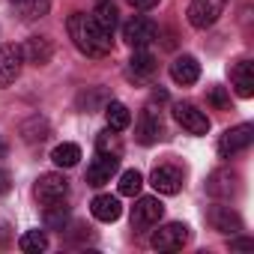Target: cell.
Masks as SVG:
<instances>
[{
  "instance_id": "cell-11",
  "label": "cell",
  "mask_w": 254,
  "mask_h": 254,
  "mask_svg": "<svg viewBox=\"0 0 254 254\" xmlns=\"http://www.w3.org/2000/svg\"><path fill=\"white\" fill-rule=\"evenodd\" d=\"M239 191V174L230 171V168H221V171H212L209 180H206V194L209 197H233Z\"/></svg>"
},
{
  "instance_id": "cell-10",
  "label": "cell",
  "mask_w": 254,
  "mask_h": 254,
  "mask_svg": "<svg viewBox=\"0 0 254 254\" xmlns=\"http://www.w3.org/2000/svg\"><path fill=\"white\" fill-rule=\"evenodd\" d=\"M24 66V54L18 45H0V87H9L18 81Z\"/></svg>"
},
{
  "instance_id": "cell-14",
  "label": "cell",
  "mask_w": 254,
  "mask_h": 254,
  "mask_svg": "<svg viewBox=\"0 0 254 254\" xmlns=\"http://www.w3.org/2000/svg\"><path fill=\"white\" fill-rule=\"evenodd\" d=\"M171 78H174L177 84L189 87V84H194V81L200 78V63H197L191 54H180V57L171 63Z\"/></svg>"
},
{
  "instance_id": "cell-23",
  "label": "cell",
  "mask_w": 254,
  "mask_h": 254,
  "mask_svg": "<svg viewBox=\"0 0 254 254\" xmlns=\"http://www.w3.org/2000/svg\"><path fill=\"white\" fill-rule=\"evenodd\" d=\"M96 150L102 153V156H123V141H120V135L114 132V129H105V132H99V138H96Z\"/></svg>"
},
{
  "instance_id": "cell-29",
  "label": "cell",
  "mask_w": 254,
  "mask_h": 254,
  "mask_svg": "<svg viewBox=\"0 0 254 254\" xmlns=\"http://www.w3.org/2000/svg\"><path fill=\"white\" fill-rule=\"evenodd\" d=\"M206 102L215 108V111H230V93L224 87H209L206 90Z\"/></svg>"
},
{
  "instance_id": "cell-31",
  "label": "cell",
  "mask_w": 254,
  "mask_h": 254,
  "mask_svg": "<svg viewBox=\"0 0 254 254\" xmlns=\"http://www.w3.org/2000/svg\"><path fill=\"white\" fill-rule=\"evenodd\" d=\"M129 3H132L135 9H153V6L159 3V0H129Z\"/></svg>"
},
{
  "instance_id": "cell-27",
  "label": "cell",
  "mask_w": 254,
  "mask_h": 254,
  "mask_svg": "<svg viewBox=\"0 0 254 254\" xmlns=\"http://www.w3.org/2000/svg\"><path fill=\"white\" fill-rule=\"evenodd\" d=\"M18 248H21L24 254H39V251L48 248V236H45L42 230H27V233L18 239Z\"/></svg>"
},
{
  "instance_id": "cell-20",
  "label": "cell",
  "mask_w": 254,
  "mask_h": 254,
  "mask_svg": "<svg viewBox=\"0 0 254 254\" xmlns=\"http://www.w3.org/2000/svg\"><path fill=\"white\" fill-rule=\"evenodd\" d=\"M105 120H108V129L123 132V129H129L132 114H129V108H126L123 102H108L105 105Z\"/></svg>"
},
{
  "instance_id": "cell-16",
  "label": "cell",
  "mask_w": 254,
  "mask_h": 254,
  "mask_svg": "<svg viewBox=\"0 0 254 254\" xmlns=\"http://www.w3.org/2000/svg\"><path fill=\"white\" fill-rule=\"evenodd\" d=\"M21 54H24V60H27V63L45 66V63L54 57V45H51V39H45V36H30V39L24 42Z\"/></svg>"
},
{
  "instance_id": "cell-18",
  "label": "cell",
  "mask_w": 254,
  "mask_h": 254,
  "mask_svg": "<svg viewBox=\"0 0 254 254\" xmlns=\"http://www.w3.org/2000/svg\"><path fill=\"white\" fill-rule=\"evenodd\" d=\"M156 69H159L156 57L147 54L144 48H135V57L129 60V75H132L135 81H150V78L156 75Z\"/></svg>"
},
{
  "instance_id": "cell-25",
  "label": "cell",
  "mask_w": 254,
  "mask_h": 254,
  "mask_svg": "<svg viewBox=\"0 0 254 254\" xmlns=\"http://www.w3.org/2000/svg\"><path fill=\"white\" fill-rule=\"evenodd\" d=\"M51 159H54V165H60V168H75L78 159H81V147H78V144H60V147H54Z\"/></svg>"
},
{
  "instance_id": "cell-24",
  "label": "cell",
  "mask_w": 254,
  "mask_h": 254,
  "mask_svg": "<svg viewBox=\"0 0 254 254\" xmlns=\"http://www.w3.org/2000/svg\"><path fill=\"white\" fill-rule=\"evenodd\" d=\"M48 132H51V129H48V120H42V117H33V120H27V123L21 126V135H24L27 144H36V141L42 144V141L48 138Z\"/></svg>"
},
{
  "instance_id": "cell-7",
  "label": "cell",
  "mask_w": 254,
  "mask_h": 254,
  "mask_svg": "<svg viewBox=\"0 0 254 254\" xmlns=\"http://www.w3.org/2000/svg\"><path fill=\"white\" fill-rule=\"evenodd\" d=\"M227 0H191L189 6V24L197 27V30H206L218 21V15L224 12Z\"/></svg>"
},
{
  "instance_id": "cell-9",
  "label": "cell",
  "mask_w": 254,
  "mask_h": 254,
  "mask_svg": "<svg viewBox=\"0 0 254 254\" xmlns=\"http://www.w3.org/2000/svg\"><path fill=\"white\" fill-rule=\"evenodd\" d=\"M165 215V206L159 197H138V203L132 206V227L135 230H150L153 224H159Z\"/></svg>"
},
{
  "instance_id": "cell-3",
  "label": "cell",
  "mask_w": 254,
  "mask_h": 254,
  "mask_svg": "<svg viewBox=\"0 0 254 254\" xmlns=\"http://www.w3.org/2000/svg\"><path fill=\"white\" fill-rule=\"evenodd\" d=\"M251 141H254V126H251V123H239V126L227 129V132L218 138V153H221L224 159H230V156L248 150Z\"/></svg>"
},
{
  "instance_id": "cell-19",
  "label": "cell",
  "mask_w": 254,
  "mask_h": 254,
  "mask_svg": "<svg viewBox=\"0 0 254 254\" xmlns=\"http://www.w3.org/2000/svg\"><path fill=\"white\" fill-rule=\"evenodd\" d=\"M90 209H93V218H99V221H105V224H111V221H117V218L123 215L120 200L111 197V194H96L93 203H90Z\"/></svg>"
},
{
  "instance_id": "cell-15",
  "label": "cell",
  "mask_w": 254,
  "mask_h": 254,
  "mask_svg": "<svg viewBox=\"0 0 254 254\" xmlns=\"http://www.w3.org/2000/svg\"><path fill=\"white\" fill-rule=\"evenodd\" d=\"M117 165H120V159L117 156H102L99 153V159L87 168V183L90 186H105V183H111V177L117 174Z\"/></svg>"
},
{
  "instance_id": "cell-13",
  "label": "cell",
  "mask_w": 254,
  "mask_h": 254,
  "mask_svg": "<svg viewBox=\"0 0 254 254\" xmlns=\"http://www.w3.org/2000/svg\"><path fill=\"white\" fill-rule=\"evenodd\" d=\"M162 135H165V129H162V120L156 117V111H153V108H147V111L141 114L138 126H135V138H138V144L150 147V144H156Z\"/></svg>"
},
{
  "instance_id": "cell-21",
  "label": "cell",
  "mask_w": 254,
  "mask_h": 254,
  "mask_svg": "<svg viewBox=\"0 0 254 254\" xmlns=\"http://www.w3.org/2000/svg\"><path fill=\"white\" fill-rule=\"evenodd\" d=\"M12 6L18 9V15L24 21H33V18H42L51 9V0H12Z\"/></svg>"
},
{
  "instance_id": "cell-17",
  "label": "cell",
  "mask_w": 254,
  "mask_h": 254,
  "mask_svg": "<svg viewBox=\"0 0 254 254\" xmlns=\"http://www.w3.org/2000/svg\"><path fill=\"white\" fill-rule=\"evenodd\" d=\"M230 81H233V87L242 99L254 96V66L248 60H239V63L230 66Z\"/></svg>"
},
{
  "instance_id": "cell-1",
  "label": "cell",
  "mask_w": 254,
  "mask_h": 254,
  "mask_svg": "<svg viewBox=\"0 0 254 254\" xmlns=\"http://www.w3.org/2000/svg\"><path fill=\"white\" fill-rule=\"evenodd\" d=\"M66 27H69V36H72V42H75V48H78L81 54H87V57H108V54L114 51L111 33H105V30L93 21V15H87V12H72Z\"/></svg>"
},
{
  "instance_id": "cell-12",
  "label": "cell",
  "mask_w": 254,
  "mask_h": 254,
  "mask_svg": "<svg viewBox=\"0 0 254 254\" xmlns=\"http://www.w3.org/2000/svg\"><path fill=\"white\" fill-rule=\"evenodd\" d=\"M206 221H209L212 230H218V233H239V230H242V218H239V212H236L233 206H221V203L209 206Z\"/></svg>"
},
{
  "instance_id": "cell-32",
  "label": "cell",
  "mask_w": 254,
  "mask_h": 254,
  "mask_svg": "<svg viewBox=\"0 0 254 254\" xmlns=\"http://www.w3.org/2000/svg\"><path fill=\"white\" fill-rule=\"evenodd\" d=\"M233 248H242V251H248V248H254V242H251V239H236V242H233Z\"/></svg>"
},
{
  "instance_id": "cell-26",
  "label": "cell",
  "mask_w": 254,
  "mask_h": 254,
  "mask_svg": "<svg viewBox=\"0 0 254 254\" xmlns=\"http://www.w3.org/2000/svg\"><path fill=\"white\" fill-rule=\"evenodd\" d=\"M69 221V206L66 200H57V203H48L45 206V224L51 230H63V224Z\"/></svg>"
},
{
  "instance_id": "cell-30",
  "label": "cell",
  "mask_w": 254,
  "mask_h": 254,
  "mask_svg": "<svg viewBox=\"0 0 254 254\" xmlns=\"http://www.w3.org/2000/svg\"><path fill=\"white\" fill-rule=\"evenodd\" d=\"M9 189H12V177H9L3 168H0V194H6Z\"/></svg>"
},
{
  "instance_id": "cell-8",
  "label": "cell",
  "mask_w": 254,
  "mask_h": 254,
  "mask_svg": "<svg viewBox=\"0 0 254 254\" xmlns=\"http://www.w3.org/2000/svg\"><path fill=\"white\" fill-rule=\"evenodd\" d=\"M150 183L159 194H177L183 189V168L174 165V162H165V165H156L153 174H150Z\"/></svg>"
},
{
  "instance_id": "cell-2",
  "label": "cell",
  "mask_w": 254,
  "mask_h": 254,
  "mask_svg": "<svg viewBox=\"0 0 254 254\" xmlns=\"http://www.w3.org/2000/svg\"><path fill=\"white\" fill-rule=\"evenodd\" d=\"M33 194H36V200H39L42 206L57 203V200H66V194H69V180H66L63 174H42V177L36 180V186H33Z\"/></svg>"
},
{
  "instance_id": "cell-4",
  "label": "cell",
  "mask_w": 254,
  "mask_h": 254,
  "mask_svg": "<svg viewBox=\"0 0 254 254\" xmlns=\"http://www.w3.org/2000/svg\"><path fill=\"white\" fill-rule=\"evenodd\" d=\"M189 236H191L189 224H183V221H171V224L159 227V230L153 233L150 242H153L156 251H180V248L189 242Z\"/></svg>"
},
{
  "instance_id": "cell-22",
  "label": "cell",
  "mask_w": 254,
  "mask_h": 254,
  "mask_svg": "<svg viewBox=\"0 0 254 254\" xmlns=\"http://www.w3.org/2000/svg\"><path fill=\"white\" fill-rule=\"evenodd\" d=\"M117 15H120V12H117V6L111 3V0H102V3L96 6V12H93V21H96L105 33H114V27H117V21H120Z\"/></svg>"
},
{
  "instance_id": "cell-33",
  "label": "cell",
  "mask_w": 254,
  "mask_h": 254,
  "mask_svg": "<svg viewBox=\"0 0 254 254\" xmlns=\"http://www.w3.org/2000/svg\"><path fill=\"white\" fill-rule=\"evenodd\" d=\"M99 3H102V0H99Z\"/></svg>"
},
{
  "instance_id": "cell-28",
  "label": "cell",
  "mask_w": 254,
  "mask_h": 254,
  "mask_svg": "<svg viewBox=\"0 0 254 254\" xmlns=\"http://www.w3.org/2000/svg\"><path fill=\"white\" fill-rule=\"evenodd\" d=\"M141 186H144L141 171H123V174H120V194H123V197H135V194L141 191Z\"/></svg>"
},
{
  "instance_id": "cell-6",
  "label": "cell",
  "mask_w": 254,
  "mask_h": 254,
  "mask_svg": "<svg viewBox=\"0 0 254 254\" xmlns=\"http://www.w3.org/2000/svg\"><path fill=\"white\" fill-rule=\"evenodd\" d=\"M156 36H159L156 21H150V18H144V15H135L132 21L123 24V39L129 42L132 48H147L150 42H156Z\"/></svg>"
},
{
  "instance_id": "cell-5",
  "label": "cell",
  "mask_w": 254,
  "mask_h": 254,
  "mask_svg": "<svg viewBox=\"0 0 254 254\" xmlns=\"http://www.w3.org/2000/svg\"><path fill=\"white\" fill-rule=\"evenodd\" d=\"M174 120L191 135H206L209 132V117L194 102H177L174 105Z\"/></svg>"
}]
</instances>
